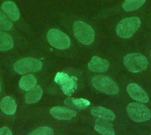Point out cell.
Masks as SVG:
<instances>
[{"instance_id": "cell-19", "label": "cell", "mask_w": 151, "mask_h": 135, "mask_svg": "<svg viewBox=\"0 0 151 135\" xmlns=\"http://www.w3.org/2000/svg\"><path fill=\"white\" fill-rule=\"evenodd\" d=\"M13 47V40L5 32L0 31V50H9Z\"/></svg>"}, {"instance_id": "cell-1", "label": "cell", "mask_w": 151, "mask_h": 135, "mask_svg": "<svg viewBox=\"0 0 151 135\" xmlns=\"http://www.w3.org/2000/svg\"><path fill=\"white\" fill-rule=\"evenodd\" d=\"M141 26V20L138 17H130L122 19L116 27L117 34L120 38L128 39L132 37Z\"/></svg>"}, {"instance_id": "cell-25", "label": "cell", "mask_w": 151, "mask_h": 135, "mask_svg": "<svg viewBox=\"0 0 151 135\" xmlns=\"http://www.w3.org/2000/svg\"><path fill=\"white\" fill-rule=\"evenodd\" d=\"M150 56H151V55H150Z\"/></svg>"}, {"instance_id": "cell-26", "label": "cell", "mask_w": 151, "mask_h": 135, "mask_svg": "<svg viewBox=\"0 0 151 135\" xmlns=\"http://www.w3.org/2000/svg\"><path fill=\"white\" fill-rule=\"evenodd\" d=\"M150 135H151V134H150Z\"/></svg>"}, {"instance_id": "cell-16", "label": "cell", "mask_w": 151, "mask_h": 135, "mask_svg": "<svg viewBox=\"0 0 151 135\" xmlns=\"http://www.w3.org/2000/svg\"><path fill=\"white\" fill-rule=\"evenodd\" d=\"M65 104L71 108H75L79 110H84L87 107L89 106L90 103L87 99L83 98H73V97H68L65 100Z\"/></svg>"}, {"instance_id": "cell-11", "label": "cell", "mask_w": 151, "mask_h": 135, "mask_svg": "<svg viewBox=\"0 0 151 135\" xmlns=\"http://www.w3.org/2000/svg\"><path fill=\"white\" fill-rule=\"evenodd\" d=\"M88 66V69L94 73H104L109 69L110 63L107 59L99 57H93Z\"/></svg>"}, {"instance_id": "cell-3", "label": "cell", "mask_w": 151, "mask_h": 135, "mask_svg": "<svg viewBox=\"0 0 151 135\" xmlns=\"http://www.w3.org/2000/svg\"><path fill=\"white\" fill-rule=\"evenodd\" d=\"M92 85L99 91L110 96L117 95L119 92V86L110 77L105 75H96L92 79Z\"/></svg>"}, {"instance_id": "cell-9", "label": "cell", "mask_w": 151, "mask_h": 135, "mask_svg": "<svg viewBox=\"0 0 151 135\" xmlns=\"http://www.w3.org/2000/svg\"><path fill=\"white\" fill-rule=\"evenodd\" d=\"M127 93L134 100L140 102L142 103H146L149 102V96L147 93L136 83H131L127 86Z\"/></svg>"}, {"instance_id": "cell-2", "label": "cell", "mask_w": 151, "mask_h": 135, "mask_svg": "<svg viewBox=\"0 0 151 135\" xmlns=\"http://www.w3.org/2000/svg\"><path fill=\"white\" fill-rule=\"evenodd\" d=\"M73 31L75 38L82 44L89 45L94 42L95 32L88 24L82 21H76L73 24Z\"/></svg>"}, {"instance_id": "cell-22", "label": "cell", "mask_w": 151, "mask_h": 135, "mask_svg": "<svg viewBox=\"0 0 151 135\" xmlns=\"http://www.w3.org/2000/svg\"><path fill=\"white\" fill-rule=\"evenodd\" d=\"M28 135H54V132L50 127L42 126V127H40L36 130H34Z\"/></svg>"}, {"instance_id": "cell-15", "label": "cell", "mask_w": 151, "mask_h": 135, "mask_svg": "<svg viewBox=\"0 0 151 135\" xmlns=\"http://www.w3.org/2000/svg\"><path fill=\"white\" fill-rule=\"evenodd\" d=\"M42 88L35 85L33 88L28 90L27 94L25 95V100L27 103H35L39 102V100L42 98Z\"/></svg>"}, {"instance_id": "cell-5", "label": "cell", "mask_w": 151, "mask_h": 135, "mask_svg": "<svg viewBox=\"0 0 151 135\" xmlns=\"http://www.w3.org/2000/svg\"><path fill=\"white\" fill-rule=\"evenodd\" d=\"M42 67V61L33 57H26V58L19 59L13 65L14 71L19 74L36 73L40 71Z\"/></svg>"}, {"instance_id": "cell-24", "label": "cell", "mask_w": 151, "mask_h": 135, "mask_svg": "<svg viewBox=\"0 0 151 135\" xmlns=\"http://www.w3.org/2000/svg\"><path fill=\"white\" fill-rule=\"evenodd\" d=\"M0 93H1V81H0Z\"/></svg>"}, {"instance_id": "cell-13", "label": "cell", "mask_w": 151, "mask_h": 135, "mask_svg": "<svg viewBox=\"0 0 151 135\" xmlns=\"http://www.w3.org/2000/svg\"><path fill=\"white\" fill-rule=\"evenodd\" d=\"M2 11L9 17V19L12 21H16L19 18V11L17 5L12 1H5L2 4L1 6Z\"/></svg>"}, {"instance_id": "cell-8", "label": "cell", "mask_w": 151, "mask_h": 135, "mask_svg": "<svg viewBox=\"0 0 151 135\" xmlns=\"http://www.w3.org/2000/svg\"><path fill=\"white\" fill-rule=\"evenodd\" d=\"M49 43L59 50L68 49L71 45L69 36L64 32L58 29H50L47 34Z\"/></svg>"}, {"instance_id": "cell-18", "label": "cell", "mask_w": 151, "mask_h": 135, "mask_svg": "<svg viewBox=\"0 0 151 135\" xmlns=\"http://www.w3.org/2000/svg\"><path fill=\"white\" fill-rule=\"evenodd\" d=\"M36 85V79L34 75L32 74H27L23 76L20 80H19V86L22 90L25 91H28L31 88H33Z\"/></svg>"}, {"instance_id": "cell-23", "label": "cell", "mask_w": 151, "mask_h": 135, "mask_svg": "<svg viewBox=\"0 0 151 135\" xmlns=\"http://www.w3.org/2000/svg\"><path fill=\"white\" fill-rule=\"evenodd\" d=\"M0 135H12L11 130L7 127H3L0 129Z\"/></svg>"}, {"instance_id": "cell-17", "label": "cell", "mask_w": 151, "mask_h": 135, "mask_svg": "<svg viewBox=\"0 0 151 135\" xmlns=\"http://www.w3.org/2000/svg\"><path fill=\"white\" fill-rule=\"evenodd\" d=\"M91 114L96 118L107 119L110 121H112L115 119V114L113 111L104 108V107H94L91 110Z\"/></svg>"}, {"instance_id": "cell-20", "label": "cell", "mask_w": 151, "mask_h": 135, "mask_svg": "<svg viewBox=\"0 0 151 135\" xmlns=\"http://www.w3.org/2000/svg\"><path fill=\"white\" fill-rule=\"evenodd\" d=\"M146 0H126L123 3V9L126 11H132L142 7Z\"/></svg>"}, {"instance_id": "cell-4", "label": "cell", "mask_w": 151, "mask_h": 135, "mask_svg": "<svg viewBox=\"0 0 151 135\" xmlns=\"http://www.w3.org/2000/svg\"><path fill=\"white\" fill-rule=\"evenodd\" d=\"M124 65L131 73H141L147 69L148 67V59L145 56L138 53L127 54L124 57Z\"/></svg>"}, {"instance_id": "cell-21", "label": "cell", "mask_w": 151, "mask_h": 135, "mask_svg": "<svg viewBox=\"0 0 151 135\" xmlns=\"http://www.w3.org/2000/svg\"><path fill=\"white\" fill-rule=\"evenodd\" d=\"M12 27V20L9 19V17L0 10V29L8 31Z\"/></svg>"}, {"instance_id": "cell-14", "label": "cell", "mask_w": 151, "mask_h": 135, "mask_svg": "<svg viewBox=\"0 0 151 135\" xmlns=\"http://www.w3.org/2000/svg\"><path fill=\"white\" fill-rule=\"evenodd\" d=\"M0 109L7 115H13L16 112L17 104L11 96H5L0 103Z\"/></svg>"}, {"instance_id": "cell-6", "label": "cell", "mask_w": 151, "mask_h": 135, "mask_svg": "<svg viewBox=\"0 0 151 135\" xmlns=\"http://www.w3.org/2000/svg\"><path fill=\"white\" fill-rule=\"evenodd\" d=\"M127 112L129 118L135 122H145L151 118L150 109L141 103H132L128 104Z\"/></svg>"}, {"instance_id": "cell-12", "label": "cell", "mask_w": 151, "mask_h": 135, "mask_svg": "<svg viewBox=\"0 0 151 135\" xmlns=\"http://www.w3.org/2000/svg\"><path fill=\"white\" fill-rule=\"evenodd\" d=\"M95 130L103 135H115V131L113 125L110 120L98 118L96 120Z\"/></svg>"}, {"instance_id": "cell-10", "label": "cell", "mask_w": 151, "mask_h": 135, "mask_svg": "<svg viewBox=\"0 0 151 135\" xmlns=\"http://www.w3.org/2000/svg\"><path fill=\"white\" fill-rule=\"evenodd\" d=\"M50 115L59 120H70L76 116V111L64 108L61 106L53 107L50 110Z\"/></svg>"}, {"instance_id": "cell-7", "label": "cell", "mask_w": 151, "mask_h": 135, "mask_svg": "<svg viewBox=\"0 0 151 135\" xmlns=\"http://www.w3.org/2000/svg\"><path fill=\"white\" fill-rule=\"evenodd\" d=\"M55 82L59 85L62 91L67 96H71L77 89L78 81L74 76H70L65 73H58L55 76Z\"/></svg>"}]
</instances>
